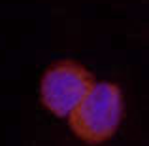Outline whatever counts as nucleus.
<instances>
[{
  "label": "nucleus",
  "mask_w": 149,
  "mask_h": 146,
  "mask_svg": "<svg viewBox=\"0 0 149 146\" xmlns=\"http://www.w3.org/2000/svg\"><path fill=\"white\" fill-rule=\"evenodd\" d=\"M123 116V97L117 85L100 82L70 114V127L85 142H104L115 133Z\"/></svg>",
  "instance_id": "f257e3e1"
},
{
  "label": "nucleus",
  "mask_w": 149,
  "mask_h": 146,
  "mask_svg": "<svg viewBox=\"0 0 149 146\" xmlns=\"http://www.w3.org/2000/svg\"><path fill=\"white\" fill-rule=\"evenodd\" d=\"M93 85V76L81 65L61 61L42 78V102L57 116H70Z\"/></svg>",
  "instance_id": "f03ea898"
}]
</instances>
